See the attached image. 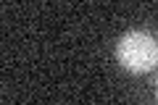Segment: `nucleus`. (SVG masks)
I'll use <instances>...</instances> for the list:
<instances>
[{"instance_id":"f257e3e1","label":"nucleus","mask_w":158,"mask_h":105,"mask_svg":"<svg viewBox=\"0 0 158 105\" xmlns=\"http://www.w3.org/2000/svg\"><path fill=\"white\" fill-rule=\"evenodd\" d=\"M116 58L127 71L145 74L158 63V42L148 32L132 29L116 42Z\"/></svg>"},{"instance_id":"f03ea898","label":"nucleus","mask_w":158,"mask_h":105,"mask_svg":"<svg viewBox=\"0 0 158 105\" xmlns=\"http://www.w3.org/2000/svg\"><path fill=\"white\" fill-rule=\"evenodd\" d=\"M156 92H158V87H156Z\"/></svg>"}]
</instances>
